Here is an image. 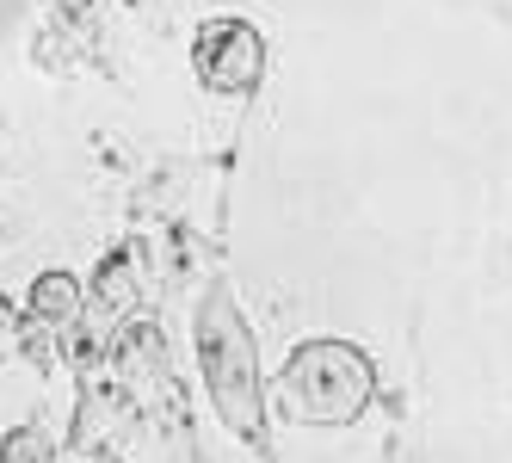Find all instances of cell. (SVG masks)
Listing matches in <instances>:
<instances>
[{
  "label": "cell",
  "instance_id": "obj_2",
  "mask_svg": "<svg viewBox=\"0 0 512 463\" xmlns=\"http://www.w3.org/2000/svg\"><path fill=\"white\" fill-rule=\"evenodd\" d=\"M284 389V414L309 420V426H346L371 408L377 396V371L352 340H303L290 352V365L278 377Z\"/></svg>",
  "mask_w": 512,
  "mask_h": 463
},
{
  "label": "cell",
  "instance_id": "obj_5",
  "mask_svg": "<svg viewBox=\"0 0 512 463\" xmlns=\"http://www.w3.org/2000/svg\"><path fill=\"white\" fill-rule=\"evenodd\" d=\"M0 463H56V445L38 426H13V433L0 439Z\"/></svg>",
  "mask_w": 512,
  "mask_h": 463
},
{
  "label": "cell",
  "instance_id": "obj_1",
  "mask_svg": "<svg viewBox=\"0 0 512 463\" xmlns=\"http://www.w3.org/2000/svg\"><path fill=\"white\" fill-rule=\"evenodd\" d=\"M198 365H204V389L229 433L260 439L266 433V402H260V352H253L247 315L235 309V291L216 284L198 309Z\"/></svg>",
  "mask_w": 512,
  "mask_h": 463
},
{
  "label": "cell",
  "instance_id": "obj_8",
  "mask_svg": "<svg viewBox=\"0 0 512 463\" xmlns=\"http://www.w3.org/2000/svg\"><path fill=\"white\" fill-rule=\"evenodd\" d=\"M105 463H112V457H105Z\"/></svg>",
  "mask_w": 512,
  "mask_h": 463
},
{
  "label": "cell",
  "instance_id": "obj_7",
  "mask_svg": "<svg viewBox=\"0 0 512 463\" xmlns=\"http://www.w3.org/2000/svg\"><path fill=\"white\" fill-rule=\"evenodd\" d=\"M0 334H13V303L0 297Z\"/></svg>",
  "mask_w": 512,
  "mask_h": 463
},
{
  "label": "cell",
  "instance_id": "obj_6",
  "mask_svg": "<svg viewBox=\"0 0 512 463\" xmlns=\"http://www.w3.org/2000/svg\"><path fill=\"white\" fill-rule=\"evenodd\" d=\"M93 284H99V309H130V254H112Z\"/></svg>",
  "mask_w": 512,
  "mask_h": 463
},
{
  "label": "cell",
  "instance_id": "obj_3",
  "mask_svg": "<svg viewBox=\"0 0 512 463\" xmlns=\"http://www.w3.org/2000/svg\"><path fill=\"white\" fill-rule=\"evenodd\" d=\"M192 62H198V81L210 93L241 99V93L260 87V75H266V38L247 19H210L198 31V44H192Z\"/></svg>",
  "mask_w": 512,
  "mask_h": 463
},
{
  "label": "cell",
  "instance_id": "obj_4",
  "mask_svg": "<svg viewBox=\"0 0 512 463\" xmlns=\"http://www.w3.org/2000/svg\"><path fill=\"white\" fill-rule=\"evenodd\" d=\"M31 322L75 328L81 322V278L75 272H44L38 284H31Z\"/></svg>",
  "mask_w": 512,
  "mask_h": 463
}]
</instances>
